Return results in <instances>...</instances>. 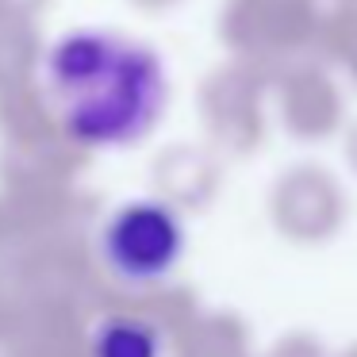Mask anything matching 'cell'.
<instances>
[{"mask_svg": "<svg viewBox=\"0 0 357 357\" xmlns=\"http://www.w3.org/2000/svg\"><path fill=\"white\" fill-rule=\"evenodd\" d=\"M43 89L62 135L81 150L135 146L169 104V77L158 50L104 27L58 35L43 58Z\"/></svg>", "mask_w": 357, "mask_h": 357, "instance_id": "obj_1", "label": "cell"}, {"mask_svg": "<svg viewBox=\"0 0 357 357\" xmlns=\"http://www.w3.org/2000/svg\"><path fill=\"white\" fill-rule=\"evenodd\" d=\"M185 250V223L162 200H127L100 227V261L127 288L162 284L173 277Z\"/></svg>", "mask_w": 357, "mask_h": 357, "instance_id": "obj_2", "label": "cell"}, {"mask_svg": "<svg viewBox=\"0 0 357 357\" xmlns=\"http://www.w3.org/2000/svg\"><path fill=\"white\" fill-rule=\"evenodd\" d=\"M89 357H165L154 323L135 315H108L93 326Z\"/></svg>", "mask_w": 357, "mask_h": 357, "instance_id": "obj_3", "label": "cell"}]
</instances>
